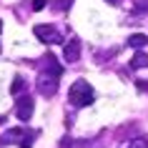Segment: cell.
<instances>
[{
  "mask_svg": "<svg viewBox=\"0 0 148 148\" xmlns=\"http://www.w3.org/2000/svg\"><path fill=\"white\" fill-rule=\"evenodd\" d=\"M60 65L55 63L53 55H48V68H43L38 73V93L50 98V95L58 93V80H60Z\"/></svg>",
  "mask_w": 148,
  "mask_h": 148,
  "instance_id": "obj_1",
  "label": "cell"
},
{
  "mask_svg": "<svg viewBox=\"0 0 148 148\" xmlns=\"http://www.w3.org/2000/svg\"><path fill=\"white\" fill-rule=\"evenodd\" d=\"M68 101L73 108H86V106H90V103L95 101V93H93V86L88 83V80H75L73 86H70L68 90Z\"/></svg>",
  "mask_w": 148,
  "mask_h": 148,
  "instance_id": "obj_2",
  "label": "cell"
},
{
  "mask_svg": "<svg viewBox=\"0 0 148 148\" xmlns=\"http://www.w3.org/2000/svg\"><path fill=\"white\" fill-rule=\"evenodd\" d=\"M33 33H35V38H38L40 43H45V45H58V43H63V35L55 30L53 25H35Z\"/></svg>",
  "mask_w": 148,
  "mask_h": 148,
  "instance_id": "obj_3",
  "label": "cell"
},
{
  "mask_svg": "<svg viewBox=\"0 0 148 148\" xmlns=\"http://www.w3.org/2000/svg\"><path fill=\"white\" fill-rule=\"evenodd\" d=\"M33 110H35V101H33L30 95H23V98H18V103H15V116L20 118V121H30Z\"/></svg>",
  "mask_w": 148,
  "mask_h": 148,
  "instance_id": "obj_4",
  "label": "cell"
},
{
  "mask_svg": "<svg viewBox=\"0 0 148 148\" xmlns=\"http://www.w3.org/2000/svg\"><path fill=\"white\" fill-rule=\"evenodd\" d=\"M63 58H65V63H78V58H80V40L78 38H70L63 45Z\"/></svg>",
  "mask_w": 148,
  "mask_h": 148,
  "instance_id": "obj_5",
  "label": "cell"
},
{
  "mask_svg": "<svg viewBox=\"0 0 148 148\" xmlns=\"http://www.w3.org/2000/svg\"><path fill=\"white\" fill-rule=\"evenodd\" d=\"M23 136H25L23 128H10V131L3 133V140H0V143H15V140H18V138H23Z\"/></svg>",
  "mask_w": 148,
  "mask_h": 148,
  "instance_id": "obj_6",
  "label": "cell"
},
{
  "mask_svg": "<svg viewBox=\"0 0 148 148\" xmlns=\"http://www.w3.org/2000/svg\"><path fill=\"white\" fill-rule=\"evenodd\" d=\"M131 68L140 70V68H148V55L143 53V50H138V53L133 55V60H131Z\"/></svg>",
  "mask_w": 148,
  "mask_h": 148,
  "instance_id": "obj_7",
  "label": "cell"
},
{
  "mask_svg": "<svg viewBox=\"0 0 148 148\" xmlns=\"http://www.w3.org/2000/svg\"><path fill=\"white\" fill-rule=\"evenodd\" d=\"M148 43V35H143V33H133V35H128V45L131 48H143Z\"/></svg>",
  "mask_w": 148,
  "mask_h": 148,
  "instance_id": "obj_8",
  "label": "cell"
},
{
  "mask_svg": "<svg viewBox=\"0 0 148 148\" xmlns=\"http://www.w3.org/2000/svg\"><path fill=\"white\" fill-rule=\"evenodd\" d=\"M23 88H25V80L20 78V75H15V78H13V86H10V93H13V95H18L20 90H23Z\"/></svg>",
  "mask_w": 148,
  "mask_h": 148,
  "instance_id": "obj_9",
  "label": "cell"
},
{
  "mask_svg": "<svg viewBox=\"0 0 148 148\" xmlns=\"http://www.w3.org/2000/svg\"><path fill=\"white\" fill-rule=\"evenodd\" d=\"M33 138H35V133H25L20 140V148H33Z\"/></svg>",
  "mask_w": 148,
  "mask_h": 148,
  "instance_id": "obj_10",
  "label": "cell"
},
{
  "mask_svg": "<svg viewBox=\"0 0 148 148\" xmlns=\"http://www.w3.org/2000/svg\"><path fill=\"white\" fill-rule=\"evenodd\" d=\"M128 148H148V140L146 138H136V140L128 143Z\"/></svg>",
  "mask_w": 148,
  "mask_h": 148,
  "instance_id": "obj_11",
  "label": "cell"
},
{
  "mask_svg": "<svg viewBox=\"0 0 148 148\" xmlns=\"http://www.w3.org/2000/svg\"><path fill=\"white\" fill-rule=\"evenodd\" d=\"M48 5V0H33V10H43Z\"/></svg>",
  "mask_w": 148,
  "mask_h": 148,
  "instance_id": "obj_12",
  "label": "cell"
},
{
  "mask_svg": "<svg viewBox=\"0 0 148 148\" xmlns=\"http://www.w3.org/2000/svg\"><path fill=\"white\" fill-rule=\"evenodd\" d=\"M106 3H110V5H118V0H106Z\"/></svg>",
  "mask_w": 148,
  "mask_h": 148,
  "instance_id": "obj_13",
  "label": "cell"
},
{
  "mask_svg": "<svg viewBox=\"0 0 148 148\" xmlns=\"http://www.w3.org/2000/svg\"><path fill=\"white\" fill-rule=\"evenodd\" d=\"M0 30H3V23H0Z\"/></svg>",
  "mask_w": 148,
  "mask_h": 148,
  "instance_id": "obj_14",
  "label": "cell"
},
{
  "mask_svg": "<svg viewBox=\"0 0 148 148\" xmlns=\"http://www.w3.org/2000/svg\"><path fill=\"white\" fill-rule=\"evenodd\" d=\"M0 121H3V118H0Z\"/></svg>",
  "mask_w": 148,
  "mask_h": 148,
  "instance_id": "obj_15",
  "label": "cell"
}]
</instances>
